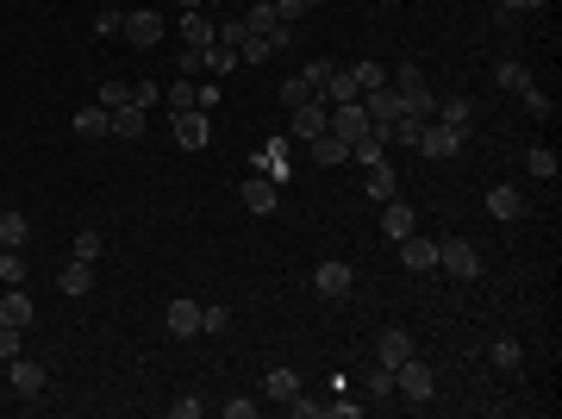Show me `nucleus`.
Instances as JSON below:
<instances>
[{"instance_id": "obj_9", "label": "nucleus", "mask_w": 562, "mask_h": 419, "mask_svg": "<svg viewBox=\"0 0 562 419\" xmlns=\"http://www.w3.org/2000/svg\"><path fill=\"white\" fill-rule=\"evenodd\" d=\"M400 263H407L413 276L437 270V245H431V238H419V232H407V238H400Z\"/></svg>"}, {"instance_id": "obj_4", "label": "nucleus", "mask_w": 562, "mask_h": 419, "mask_svg": "<svg viewBox=\"0 0 562 419\" xmlns=\"http://www.w3.org/2000/svg\"><path fill=\"white\" fill-rule=\"evenodd\" d=\"M462 138H469V132H456V126H443V120H425L419 150H425V156H456V150H462Z\"/></svg>"}, {"instance_id": "obj_29", "label": "nucleus", "mask_w": 562, "mask_h": 419, "mask_svg": "<svg viewBox=\"0 0 562 419\" xmlns=\"http://www.w3.org/2000/svg\"><path fill=\"white\" fill-rule=\"evenodd\" d=\"M25 238H31V219H25L19 207H6V213H0V245H6V251H19Z\"/></svg>"}, {"instance_id": "obj_40", "label": "nucleus", "mask_w": 562, "mask_h": 419, "mask_svg": "<svg viewBox=\"0 0 562 419\" xmlns=\"http://www.w3.org/2000/svg\"><path fill=\"white\" fill-rule=\"evenodd\" d=\"M519 101H525V113H531V120H550V113H557V101H550V94H544L538 82H531V88H525Z\"/></svg>"}, {"instance_id": "obj_10", "label": "nucleus", "mask_w": 562, "mask_h": 419, "mask_svg": "<svg viewBox=\"0 0 562 419\" xmlns=\"http://www.w3.org/2000/svg\"><path fill=\"white\" fill-rule=\"evenodd\" d=\"M6 382H13V395H38V388L50 382V370H44V363H31V357H13Z\"/></svg>"}, {"instance_id": "obj_1", "label": "nucleus", "mask_w": 562, "mask_h": 419, "mask_svg": "<svg viewBox=\"0 0 562 419\" xmlns=\"http://www.w3.org/2000/svg\"><path fill=\"white\" fill-rule=\"evenodd\" d=\"M394 395H400L407 407H425V401L437 395V376H431V363H419V357H407V363L394 370Z\"/></svg>"}, {"instance_id": "obj_24", "label": "nucleus", "mask_w": 562, "mask_h": 419, "mask_svg": "<svg viewBox=\"0 0 562 419\" xmlns=\"http://www.w3.org/2000/svg\"><path fill=\"white\" fill-rule=\"evenodd\" d=\"M57 288H63V294H75V300H82V294H88V288H94V263H82V257H69V270H63V276H57Z\"/></svg>"}, {"instance_id": "obj_12", "label": "nucleus", "mask_w": 562, "mask_h": 419, "mask_svg": "<svg viewBox=\"0 0 562 419\" xmlns=\"http://www.w3.org/2000/svg\"><path fill=\"white\" fill-rule=\"evenodd\" d=\"M162 325H169L175 338H194V332H200V300H169Z\"/></svg>"}, {"instance_id": "obj_39", "label": "nucleus", "mask_w": 562, "mask_h": 419, "mask_svg": "<svg viewBox=\"0 0 562 419\" xmlns=\"http://www.w3.org/2000/svg\"><path fill=\"white\" fill-rule=\"evenodd\" d=\"M206 69H213V76H232V69H238V50H232V44H206Z\"/></svg>"}, {"instance_id": "obj_54", "label": "nucleus", "mask_w": 562, "mask_h": 419, "mask_svg": "<svg viewBox=\"0 0 562 419\" xmlns=\"http://www.w3.org/2000/svg\"><path fill=\"white\" fill-rule=\"evenodd\" d=\"M325 414H331V419H356L363 407H356V401H325Z\"/></svg>"}, {"instance_id": "obj_6", "label": "nucleus", "mask_w": 562, "mask_h": 419, "mask_svg": "<svg viewBox=\"0 0 562 419\" xmlns=\"http://www.w3.org/2000/svg\"><path fill=\"white\" fill-rule=\"evenodd\" d=\"M407 357H413V338H407V325H388V332L375 338V363H382V370H400Z\"/></svg>"}, {"instance_id": "obj_20", "label": "nucleus", "mask_w": 562, "mask_h": 419, "mask_svg": "<svg viewBox=\"0 0 562 419\" xmlns=\"http://www.w3.org/2000/svg\"><path fill=\"white\" fill-rule=\"evenodd\" d=\"M363 175H369V201H394V194H400V175H394V163H369Z\"/></svg>"}, {"instance_id": "obj_11", "label": "nucleus", "mask_w": 562, "mask_h": 419, "mask_svg": "<svg viewBox=\"0 0 562 419\" xmlns=\"http://www.w3.org/2000/svg\"><path fill=\"white\" fill-rule=\"evenodd\" d=\"M107 132H113V138H144V107H138V101L107 107Z\"/></svg>"}, {"instance_id": "obj_45", "label": "nucleus", "mask_w": 562, "mask_h": 419, "mask_svg": "<svg viewBox=\"0 0 562 419\" xmlns=\"http://www.w3.org/2000/svg\"><path fill=\"white\" fill-rule=\"evenodd\" d=\"M331 69H338V63H331V57H312V63H306V69H300V76H306V82H312V88H325V76H331Z\"/></svg>"}, {"instance_id": "obj_33", "label": "nucleus", "mask_w": 562, "mask_h": 419, "mask_svg": "<svg viewBox=\"0 0 562 419\" xmlns=\"http://www.w3.org/2000/svg\"><path fill=\"white\" fill-rule=\"evenodd\" d=\"M525 169H531L538 182H557V150H550V144H531V150H525Z\"/></svg>"}, {"instance_id": "obj_44", "label": "nucleus", "mask_w": 562, "mask_h": 419, "mask_svg": "<svg viewBox=\"0 0 562 419\" xmlns=\"http://www.w3.org/2000/svg\"><path fill=\"white\" fill-rule=\"evenodd\" d=\"M69 251H75L82 263H101V251H107V245H101V232H75V245H69Z\"/></svg>"}, {"instance_id": "obj_15", "label": "nucleus", "mask_w": 562, "mask_h": 419, "mask_svg": "<svg viewBox=\"0 0 562 419\" xmlns=\"http://www.w3.org/2000/svg\"><path fill=\"white\" fill-rule=\"evenodd\" d=\"M363 113H369V126H388V120H400V94L375 88V94H363Z\"/></svg>"}, {"instance_id": "obj_51", "label": "nucleus", "mask_w": 562, "mask_h": 419, "mask_svg": "<svg viewBox=\"0 0 562 419\" xmlns=\"http://www.w3.org/2000/svg\"><path fill=\"white\" fill-rule=\"evenodd\" d=\"M132 101H138L144 113H150V101H162V88H156V82H138V88H132Z\"/></svg>"}, {"instance_id": "obj_14", "label": "nucleus", "mask_w": 562, "mask_h": 419, "mask_svg": "<svg viewBox=\"0 0 562 419\" xmlns=\"http://www.w3.org/2000/svg\"><path fill=\"white\" fill-rule=\"evenodd\" d=\"M319 101H331V107L363 101V94H356V76H350V69H331V76H325V88H319Z\"/></svg>"}, {"instance_id": "obj_2", "label": "nucleus", "mask_w": 562, "mask_h": 419, "mask_svg": "<svg viewBox=\"0 0 562 419\" xmlns=\"http://www.w3.org/2000/svg\"><path fill=\"white\" fill-rule=\"evenodd\" d=\"M437 270H450L456 281H475L481 276V251L469 238H450V245H437Z\"/></svg>"}, {"instance_id": "obj_56", "label": "nucleus", "mask_w": 562, "mask_h": 419, "mask_svg": "<svg viewBox=\"0 0 562 419\" xmlns=\"http://www.w3.org/2000/svg\"><path fill=\"white\" fill-rule=\"evenodd\" d=\"M276 13H281V19H287V25H294V19H300L306 6H300V0H276Z\"/></svg>"}, {"instance_id": "obj_38", "label": "nucleus", "mask_w": 562, "mask_h": 419, "mask_svg": "<svg viewBox=\"0 0 562 419\" xmlns=\"http://www.w3.org/2000/svg\"><path fill=\"white\" fill-rule=\"evenodd\" d=\"M200 332H213V338H219V332H232V307L206 300V307H200Z\"/></svg>"}, {"instance_id": "obj_5", "label": "nucleus", "mask_w": 562, "mask_h": 419, "mask_svg": "<svg viewBox=\"0 0 562 419\" xmlns=\"http://www.w3.org/2000/svg\"><path fill=\"white\" fill-rule=\"evenodd\" d=\"M132 50H156L162 44V19L156 13H126V31H119Z\"/></svg>"}, {"instance_id": "obj_17", "label": "nucleus", "mask_w": 562, "mask_h": 419, "mask_svg": "<svg viewBox=\"0 0 562 419\" xmlns=\"http://www.w3.org/2000/svg\"><path fill=\"white\" fill-rule=\"evenodd\" d=\"M350 281H356V270H350V263H319V276H312V288L338 300V294H350Z\"/></svg>"}, {"instance_id": "obj_18", "label": "nucleus", "mask_w": 562, "mask_h": 419, "mask_svg": "<svg viewBox=\"0 0 562 419\" xmlns=\"http://www.w3.org/2000/svg\"><path fill=\"white\" fill-rule=\"evenodd\" d=\"M400 94V113H413V120H437V101H431V88L413 82V88H394Z\"/></svg>"}, {"instance_id": "obj_47", "label": "nucleus", "mask_w": 562, "mask_h": 419, "mask_svg": "<svg viewBox=\"0 0 562 419\" xmlns=\"http://www.w3.org/2000/svg\"><path fill=\"white\" fill-rule=\"evenodd\" d=\"M94 31H101V38H119V31H126V13H101Z\"/></svg>"}, {"instance_id": "obj_28", "label": "nucleus", "mask_w": 562, "mask_h": 419, "mask_svg": "<svg viewBox=\"0 0 562 419\" xmlns=\"http://www.w3.org/2000/svg\"><path fill=\"white\" fill-rule=\"evenodd\" d=\"M0 319L19 325V332L31 325V300H25V288H6V294H0Z\"/></svg>"}, {"instance_id": "obj_8", "label": "nucleus", "mask_w": 562, "mask_h": 419, "mask_svg": "<svg viewBox=\"0 0 562 419\" xmlns=\"http://www.w3.org/2000/svg\"><path fill=\"white\" fill-rule=\"evenodd\" d=\"M325 126H331L344 144H356L363 132H369V113H363V101H350V107H331V120H325Z\"/></svg>"}, {"instance_id": "obj_42", "label": "nucleus", "mask_w": 562, "mask_h": 419, "mask_svg": "<svg viewBox=\"0 0 562 419\" xmlns=\"http://www.w3.org/2000/svg\"><path fill=\"white\" fill-rule=\"evenodd\" d=\"M0 281H6V288H19V281H25V257H19V251H6V245H0Z\"/></svg>"}, {"instance_id": "obj_37", "label": "nucleus", "mask_w": 562, "mask_h": 419, "mask_svg": "<svg viewBox=\"0 0 562 419\" xmlns=\"http://www.w3.org/2000/svg\"><path fill=\"white\" fill-rule=\"evenodd\" d=\"M75 132L82 138H107V107H82L75 113Z\"/></svg>"}, {"instance_id": "obj_30", "label": "nucleus", "mask_w": 562, "mask_h": 419, "mask_svg": "<svg viewBox=\"0 0 562 419\" xmlns=\"http://www.w3.org/2000/svg\"><path fill=\"white\" fill-rule=\"evenodd\" d=\"M244 25H250L257 38H269V31H276V25H287V19L276 13V0H250V13H244Z\"/></svg>"}, {"instance_id": "obj_22", "label": "nucleus", "mask_w": 562, "mask_h": 419, "mask_svg": "<svg viewBox=\"0 0 562 419\" xmlns=\"http://www.w3.org/2000/svg\"><path fill=\"white\" fill-rule=\"evenodd\" d=\"M325 120H331V113H325L319 101H306V107H294V138H300V144H306V138H319V132H325Z\"/></svg>"}, {"instance_id": "obj_36", "label": "nucleus", "mask_w": 562, "mask_h": 419, "mask_svg": "<svg viewBox=\"0 0 562 419\" xmlns=\"http://www.w3.org/2000/svg\"><path fill=\"white\" fill-rule=\"evenodd\" d=\"M487 357H494V370H519L525 344H519V338H494V344H487Z\"/></svg>"}, {"instance_id": "obj_43", "label": "nucleus", "mask_w": 562, "mask_h": 419, "mask_svg": "<svg viewBox=\"0 0 562 419\" xmlns=\"http://www.w3.org/2000/svg\"><path fill=\"white\" fill-rule=\"evenodd\" d=\"M269 57H276V50H269V38H257V31L238 44V63H269Z\"/></svg>"}, {"instance_id": "obj_60", "label": "nucleus", "mask_w": 562, "mask_h": 419, "mask_svg": "<svg viewBox=\"0 0 562 419\" xmlns=\"http://www.w3.org/2000/svg\"><path fill=\"white\" fill-rule=\"evenodd\" d=\"M494 6H500V0H494Z\"/></svg>"}, {"instance_id": "obj_21", "label": "nucleus", "mask_w": 562, "mask_h": 419, "mask_svg": "<svg viewBox=\"0 0 562 419\" xmlns=\"http://www.w3.org/2000/svg\"><path fill=\"white\" fill-rule=\"evenodd\" d=\"M487 213H494V219H519V213H525V194L500 182V188H487Z\"/></svg>"}, {"instance_id": "obj_26", "label": "nucleus", "mask_w": 562, "mask_h": 419, "mask_svg": "<svg viewBox=\"0 0 562 419\" xmlns=\"http://www.w3.org/2000/svg\"><path fill=\"white\" fill-rule=\"evenodd\" d=\"M437 120H443V126H456V132H469V126H475V101H462V94L437 101Z\"/></svg>"}, {"instance_id": "obj_27", "label": "nucleus", "mask_w": 562, "mask_h": 419, "mask_svg": "<svg viewBox=\"0 0 562 419\" xmlns=\"http://www.w3.org/2000/svg\"><path fill=\"white\" fill-rule=\"evenodd\" d=\"M382 132H388V144H400V150H419V132H425V120H413V113H400V120H388Z\"/></svg>"}, {"instance_id": "obj_23", "label": "nucleus", "mask_w": 562, "mask_h": 419, "mask_svg": "<svg viewBox=\"0 0 562 419\" xmlns=\"http://www.w3.org/2000/svg\"><path fill=\"white\" fill-rule=\"evenodd\" d=\"M250 169H263V175H287V138H269L263 144V150H257V156H250Z\"/></svg>"}, {"instance_id": "obj_16", "label": "nucleus", "mask_w": 562, "mask_h": 419, "mask_svg": "<svg viewBox=\"0 0 562 419\" xmlns=\"http://www.w3.org/2000/svg\"><path fill=\"white\" fill-rule=\"evenodd\" d=\"M382 232H388L394 245H400L407 232H419V219H413V207H407V201H388V207H382Z\"/></svg>"}, {"instance_id": "obj_48", "label": "nucleus", "mask_w": 562, "mask_h": 419, "mask_svg": "<svg viewBox=\"0 0 562 419\" xmlns=\"http://www.w3.org/2000/svg\"><path fill=\"white\" fill-rule=\"evenodd\" d=\"M244 38H250V25H244V19H232V25H219V44H232V50H238Z\"/></svg>"}, {"instance_id": "obj_46", "label": "nucleus", "mask_w": 562, "mask_h": 419, "mask_svg": "<svg viewBox=\"0 0 562 419\" xmlns=\"http://www.w3.org/2000/svg\"><path fill=\"white\" fill-rule=\"evenodd\" d=\"M126 101H132V82H107L101 88V107H126Z\"/></svg>"}, {"instance_id": "obj_34", "label": "nucleus", "mask_w": 562, "mask_h": 419, "mask_svg": "<svg viewBox=\"0 0 562 419\" xmlns=\"http://www.w3.org/2000/svg\"><path fill=\"white\" fill-rule=\"evenodd\" d=\"M194 94H200V88H194V76H175L162 101H169V113H188V107H194Z\"/></svg>"}, {"instance_id": "obj_49", "label": "nucleus", "mask_w": 562, "mask_h": 419, "mask_svg": "<svg viewBox=\"0 0 562 419\" xmlns=\"http://www.w3.org/2000/svg\"><path fill=\"white\" fill-rule=\"evenodd\" d=\"M0 357H6V363L19 357V325H6V319H0Z\"/></svg>"}, {"instance_id": "obj_41", "label": "nucleus", "mask_w": 562, "mask_h": 419, "mask_svg": "<svg viewBox=\"0 0 562 419\" xmlns=\"http://www.w3.org/2000/svg\"><path fill=\"white\" fill-rule=\"evenodd\" d=\"M363 388H369L375 401H394V370H382V363H375V370L363 376Z\"/></svg>"}, {"instance_id": "obj_57", "label": "nucleus", "mask_w": 562, "mask_h": 419, "mask_svg": "<svg viewBox=\"0 0 562 419\" xmlns=\"http://www.w3.org/2000/svg\"><path fill=\"white\" fill-rule=\"evenodd\" d=\"M500 6H513V13H531V6H544V0H500Z\"/></svg>"}, {"instance_id": "obj_52", "label": "nucleus", "mask_w": 562, "mask_h": 419, "mask_svg": "<svg viewBox=\"0 0 562 419\" xmlns=\"http://www.w3.org/2000/svg\"><path fill=\"white\" fill-rule=\"evenodd\" d=\"M269 50H294V25H276V31H269Z\"/></svg>"}, {"instance_id": "obj_3", "label": "nucleus", "mask_w": 562, "mask_h": 419, "mask_svg": "<svg viewBox=\"0 0 562 419\" xmlns=\"http://www.w3.org/2000/svg\"><path fill=\"white\" fill-rule=\"evenodd\" d=\"M175 144H181V150H206V144H213V120H206L200 107L175 113Z\"/></svg>"}, {"instance_id": "obj_50", "label": "nucleus", "mask_w": 562, "mask_h": 419, "mask_svg": "<svg viewBox=\"0 0 562 419\" xmlns=\"http://www.w3.org/2000/svg\"><path fill=\"white\" fill-rule=\"evenodd\" d=\"M200 69H206V50L188 44V50H181V76H200Z\"/></svg>"}, {"instance_id": "obj_19", "label": "nucleus", "mask_w": 562, "mask_h": 419, "mask_svg": "<svg viewBox=\"0 0 562 419\" xmlns=\"http://www.w3.org/2000/svg\"><path fill=\"white\" fill-rule=\"evenodd\" d=\"M181 38H188L194 50H206V44H219V25H213L206 13H181Z\"/></svg>"}, {"instance_id": "obj_13", "label": "nucleus", "mask_w": 562, "mask_h": 419, "mask_svg": "<svg viewBox=\"0 0 562 419\" xmlns=\"http://www.w3.org/2000/svg\"><path fill=\"white\" fill-rule=\"evenodd\" d=\"M306 150H312V163H325V169H338V163H344V156H350V144L338 138V132H331V126H325V132H319V138H306Z\"/></svg>"}, {"instance_id": "obj_55", "label": "nucleus", "mask_w": 562, "mask_h": 419, "mask_svg": "<svg viewBox=\"0 0 562 419\" xmlns=\"http://www.w3.org/2000/svg\"><path fill=\"white\" fill-rule=\"evenodd\" d=\"M225 419H257V401H225Z\"/></svg>"}, {"instance_id": "obj_59", "label": "nucleus", "mask_w": 562, "mask_h": 419, "mask_svg": "<svg viewBox=\"0 0 562 419\" xmlns=\"http://www.w3.org/2000/svg\"><path fill=\"white\" fill-rule=\"evenodd\" d=\"M300 6H319V0H300Z\"/></svg>"}, {"instance_id": "obj_35", "label": "nucleus", "mask_w": 562, "mask_h": 419, "mask_svg": "<svg viewBox=\"0 0 562 419\" xmlns=\"http://www.w3.org/2000/svg\"><path fill=\"white\" fill-rule=\"evenodd\" d=\"M281 101H287V113H294V107H306V101H319V88H312L306 76H287V82H281Z\"/></svg>"}, {"instance_id": "obj_53", "label": "nucleus", "mask_w": 562, "mask_h": 419, "mask_svg": "<svg viewBox=\"0 0 562 419\" xmlns=\"http://www.w3.org/2000/svg\"><path fill=\"white\" fill-rule=\"evenodd\" d=\"M169 414H175V419H200V401H194V395H181V401H175Z\"/></svg>"}, {"instance_id": "obj_32", "label": "nucleus", "mask_w": 562, "mask_h": 419, "mask_svg": "<svg viewBox=\"0 0 562 419\" xmlns=\"http://www.w3.org/2000/svg\"><path fill=\"white\" fill-rule=\"evenodd\" d=\"M350 76H356V94H375V88H388V63H350Z\"/></svg>"}, {"instance_id": "obj_25", "label": "nucleus", "mask_w": 562, "mask_h": 419, "mask_svg": "<svg viewBox=\"0 0 562 419\" xmlns=\"http://www.w3.org/2000/svg\"><path fill=\"white\" fill-rule=\"evenodd\" d=\"M494 82H500V94H525V88H531V69H525L519 57H506V63L494 69Z\"/></svg>"}, {"instance_id": "obj_31", "label": "nucleus", "mask_w": 562, "mask_h": 419, "mask_svg": "<svg viewBox=\"0 0 562 419\" xmlns=\"http://www.w3.org/2000/svg\"><path fill=\"white\" fill-rule=\"evenodd\" d=\"M263 395H269V401H281V407H287V401L300 395V376H294V370H269V376H263Z\"/></svg>"}, {"instance_id": "obj_7", "label": "nucleus", "mask_w": 562, "mask_h": 419, "mask_svg": "<svg viewBox=\"0 0 562 419\" xmlns=\"http://www.w3.org/2000/svg\"><path fill=\"white\" fill-rule=\"evenodd\" d=\"M276 201H281V182L276 175H263V169H250V182H244V207H250V213H276Z\"/></svg>"}, {"instance_id": "obj_58", "label": "nucleus", "mask_w": 562, "mask_h": 419, "mask_svg": "<svg viewBox=\"0 0 562 419\" xmlns=\"http://www.w3.org/2000/svg\"><path fill=\"white\" fill-rule=\"evenodd\" d=\"M181 6H188V13H200V6H206V0H181Z\"/></svg>"}]
</instances>
